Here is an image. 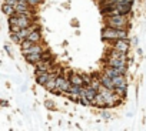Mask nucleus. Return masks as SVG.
I'll use <instances>...</instances> for the list:
<instances>
[{"mask_svg":"<svg viewBox=\"0 0 146 131\" xmlns=\"http://www.w3.org/2000/svg\"><path fill=\"white\" fill-rule=\"evenodd\" d=\"M99 91L93 87V86H89V87H86V88H83V97H86L90 103H93L95 101V97H96V94H98Z\"/></svg>","mask_w":146,"mask_h":131,"instance_id":"obj_5","label":"nucleus"},{"mask_svg":"<svg viewBox=\"0 0 146 131\" xmlns=\"http://www.w3.org/2000/svg\"><path fill=\"white\" fill-rule=\"evenodd\" d=\"M108 26L109 27H115V29H125V26L127 24V17L125 14H112L106 17Z\"/></svg>","mask_w":146,"mask_h":131,"instance_id":"obj_1","label":"nucleus"},{"mask_svg":"<svg viewBox=\"0 0 146 131\" xmlns=\"http://www.w3.org/2000/svg\"><path fill=\"white\" fill-rule=\"evenodd\" d=\"M95 104H98V105H100V107H103V105H106V98H105V96L99 91L98 94H96V97H95V101H93Z\"/></svg>","mask_w":146,"mask_h":131,"instance_id":"obj_13","label":"nucleus"},{"mask_svg":"<svg viewBox=\"0 0 146 131\" xmlns=\"http://www.w3.org/2000/svg\"><path fill=\"white\" fill-rule=\"evenodd\" d=\"M72 83L69 81V80H66V79H63V77H57V80H56V90H60V91H67L72 86H70ZM54 93V91H53Z\"/></svg>","mask_w":146,"mask_h":131,"instance_id":"obj_4","label":"nucleus"},{"mask_svg":"<svg viewBox=\"0 0 146 131\" xmlns=\"http://www.w3.org/2000/svg\"><path fill=\"white\" fill-rule=\"evenodd\" d=\"M26 2H27L29 5H33V6H35V5H37V3L40 2V0H26Z\"/></svg>","mask_w":146,"mask_h":131,"instance_id":"obj_18","label":"nucleus"},{"mask_svg":"<svg viewBox=\"0 0 146 131\" xmlns=\"http://www.w3.org/2000/svg\"><path fill=\"white\" fill-rule=\"evenodd\" d=\"M127 48H129V44H127L126 39H119V40H116L115 50H119V51H125V53H126Z\"/></svg>","mask_w":146,"mask_h":131,"instance_id":"obj_9","label":"nucleus"},{"mask_svg":"<svg viewBox=\"0 0 146 131\" xmlns=\"http://www.w3.org/2000/svg\"><path fill=\"white\" fill-rule=\"evenodd\" d=\"M102 36L103 39H108V40H119V39H126V31L123 29H115V27H108L102 31Z\"/></svg>","mask_w":146,"mask_h":131,"instance_id":"obj_2","label":"nucleus"},{"mask_svg":"<svg viewBox=\"0 0 146 131\" xmlns=\"http://www.w3.org/2000/svg\"><path fill=\"white\" fill-rule=\"evenodd\" d=\"M33 44H36V43L30 41L29 39H25V40L22 41V50H23V48H29V47H32Z\"/></svg>","mask_w":146,"mask_h":131,"instance_id":"obj_17","label":"nucleus"},{"mask_svg":"<svg viewBox=\"0 0 146 131\" xmlns=\"http://www.w3.org/2000/svg\"><path fill=\"white\" fill-rule=\"evenodd\" d=\"M108 66H110V67H126V63H125V60L109 57L108 58Z\"/></svg>","mask_w":146,"mask_h":131,"instance_id":"obj_6","label":"nucleus"},{"mask_svg":"<svg viewBox=\"0 0 146 131\" xmlns=\"http://www.w3.org/2000/svg\"><path fill=\"white\" fill-rule=\"evenodd\" d=\"M9 23H10V24H16V26L25 29V27H29V26H30V16H29V14H25V13L13 14V16H10Z\"/></svg>","mask_w":146,"mask_h":131,"instance_id":"obj_3","label":"nucleus"},{"mask_svg":"<svg viewBox=\"0 0 146 131\" xmlns=\"http://www.w3.org/2000/svg\"><path fill=\"white\" fill-rule=\"evenodd\" d=\"M36 66H37V69L47 71V70L50 69V66H52V61H50V60H46V58H43V60H42V61H39Z\"/></svg>","mask_w":146,"mask_h":131,"instance_id":"obj_12","label":"nucleus"},{"mask_svg":"<svg viewBox=\"0 0 146 131\" xmlns=\"http://www.w3.org/2000/svg\"><path fill=\"white\" fill-rule=\"evenodd\" d=\"M33 53H42L40 46L33 44V46H32V47H29V48H23V54H25V56H29V54H33Z\"/></svg>","mask_w":146,"mask_h":131,"instance_id":"obj_11","label":"nucleus"},{"mask_svg":"<svg viewBox=\"0 0 146 131\" xmlns=\"http://www.w3.org/2000/svg\"><path fill=\"white\" fill-rule=\"evenodd\" d=\"M83 81H85V80H82L80 76H72V79H70V83L75 84V86H82Z\"/></svg>","mask_w":146,"mask_h":131,"instance_id":"obj_16","label":"nucleus"},{"mask_svg":"<svg viewBox=\"0 0 146 131\" xmlns=\"http://www.w3.org/2000/svg\"><path fill=\"white\" fill-rule=\"evenodd\" d=\"M3 12H5V14H7V16H13L15 12H16V9H15L13 5L5 3V5H3Z\"/></svg>","mask_w":146,"mask_h":131,"instance_id":"obj_14","label":"nucleus"},{"mask_svg":"<svg viewBox=\"0 0 146 131\" xmlns=\"http://www.w3.org/2000/svg\"><path fill=\"white\" fill-rule=\"evenodd\" d=\"M43 58H46V57L43 56V53H33V54L26 56V60H27L29 63H33V64H37V63L42 61Z\"/></svg>","mask_w":146,"mask_h":131,"instance_id":"obj_7","label":"nucleus"},{"mask_svg":"<svg viewBox=\"0 0 146 131\" xmlns=\"http://www.w3.org/2000/svg\"><path fill=\"white\" fill-rule=\"evenodd\" d=\"M100 83H102L106 88H109V90H115V88H116V87H115V83H113V79H112V77H109V76H106V74H103V76H102Z\"/></svg>","mask_w":146,"mask_h":131,"instance_id":"obj_8","label":"nucleus"},{"mask_svg":"<svg viewBox=\"0 0 146 131\" xmlns=\"http://www.w3.org/2000/svg\"><path fill=\"white\" fill-rule=\"evenodd\" d=\"M113 83H115V87H126V79L123 74L113 77Z\"/></svg>","mask_w":146,"mask_h":131,"instance_id":"obj_10","label":"nucleus"},{"mask_svg":"<svg viewBox=\"0 0 146 131\" xmlns=\"http://www.w3.org/2000/svg\"><path fill=\"white\" fill-rule=\"evenodd\" d=\"M27 39L30 40V41H33V43H36V41H39L40 40V33L37 31V30H33L29 36H27Z\"/></svg>","mask_w":146,"mask_h":131,"instance_id":"obj_15","label":"nucleus"}]
</instances>
